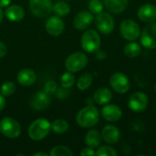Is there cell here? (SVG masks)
<instances>
[{"label": "cell", "mask_w": 156, "mask_h": 156, "mask_svg": "<svg viewBox=\"0 0 156 156\" xmlns=\"http://www.w3.org/2000/svg\"><path fill=\"white\" fill-rule=\"evenodd\" d=\"M99 120H100L99 111L97 110L96 107L92 105L81 109L76 116L77 123L82 128L93 127L98 123Z\"/></svg>", "instance_id": "6da1fadb"}, {"label": "cell", "mask_w": 156, "mask_h": 156, "mask_svg": "<svg viewBox=\"0 0 156 156\" xmlns=\"http://www.w3.org/2000/svg\"><path fill=\"white\" fill-rule=\"evenodd\" d=\"M148 97L143 92H135L131 95L128 101V105L130 109L135 112H141L144 111L148 106Z\"/></svg>", "instance_id": "30bf717a"}, {"label": "cell", "mask_w": 156, "mask_h": 156, "mask_svg": "<svg viewBox=\"0 0 156 156\" xmlns=\"http://www.w3.org/2000/svg\"><path fill=\"white\" fill-rule=\"evenodd\" d=\"M50 103L49 94L45 91H38L35 93L30 99V106L33 110L41 111L46 109Z\"/></svg>", "instance_id": "7c38bea8"}, {"label": "cell", "mask_w": 156, "mask_h": 156, "mask_svg": "<svg viewBox=\"0 0 156 156\" xmlns=\"http://www.w3.org/2000/svg\"><path fill=\"white\" fill-rule=\"evenodd\" d=\"M88 64V57L82 52H75L69 55L66 61V69L70 72H78L84 69Z\"/></svg>", "instance_id": "5b68a950"}, {"label": "cell", "mask_w": 156, "mask_h": 156, "mask_svg": "<svg viewBox=\"0 0 156 156\" xmlns=\"http://www.w3.org/2000/svg\"><path fill=\"white\" fill-rule=\"evenodd\" d=\"M29 9L37 17H46L52 12L51 0H29Z\"/></svg>", "instance_id": "52a82bcc"}, {"label": "cell", "mask_w": 156, "mask_h": 156, "mask_svg": "<svg viewBox=\"0 0 156 156\" xmlns=\"http://www.w3.org/2000/svg\"><path fill=\"white\" fill-rule=\"evenodd\" d=\"M33 155L34 156H48V154H46V153H44V152H40V153H36V154H34Z\"/></svg>", "instance_id": "8d00e7d4"}, {"label": "cell", "mask_w": 156, "mask_h": 156, "mask_svg": "<svg viewBox=\"0 0 156 156\" xmlns=\"http://www.w3.org/2000/svg\"><path fill=\"white\" fill-rule=\"evenodd\" d=\"M17 81L19 84L23 86H30L32 85L37 79L36 73L29 69H23L17 74Z\"/></svg>", "instance_id": "d6986e66"}, {"label": "cell", "mask_w": 156, "mask_h": 156, "mask_svg": "<svg viewBox=\"0 0 156 156\" xmlns=\"http://www.w3.org/2000/svg\"><path fill=\"white\" fill-rule=\"evenodd\" d=\"M5 16L13 22H18L22 20L25 16V11L23 7L17 5H8L7 8L5 10Z\"/></svg>", "instance_id": "ac0fdd59"}, {"label": "cell", "mask_w": 156, "mask_h": 156, "mask_svg": "<svg viewBox=\"0 0 156 156\" xmlns=\"http://www.w3.org/2000/svg\"><path fill=\"white\" fill-rule=\"evenodd\" d=\"M74 82H75V78H74L72 72H70V71L64 73L60 79V84H61L62 88H64V89L71 88L74 85Z\"/></svg>", "instance_id": "4316f807"}, {"label": "cell", "mask_w": 156, "mask_h": 156, "mask_svg": "<svg viewBox=\"0 0 156 156\" xmlns=\"http://www.w3.org/2000/svg\"><path fill=\"white\" fill-rule=\"evenodd\" d=\"M72 154L73 153L70 151V149L63 145H58L54 147L49 153L50 156H71Z\"/></svg>", "instance_id": "83f0119b"}, {"label": "cell", "mask_w": 156, "mask_h": 156, "mask_svg": "<svg viewBox=\"0 0 156 156\" xmlns=\"http://www.w3.org/2000/svg\"><path fill=\"white\" fill-rule=\"evenodd\" d=\"M57 91V84L55 81H48L45 85V92L48 94H53Z\"/></svg>", "instance_id": "1f68e13d"}, {"label": "cell", "mask_w": 156, "mask_h": 156, "mask_svg": "<svg viewBox=\"0 0 156 156\" xmlns=\"http://www.w3.org/2000/svg\"><path fill=\"white\" fill-rule=\"evenodd\" d=\"M80 155H82V156L96 155V152H94V151H93V148H91V147H88V148H84V149H82V151L80 152Z\"/></svg>", "instance_id": "d6a6232c"}, {"label": "cell", "mask_w": 156, "mask_h": 156, "mask_svg": "<svg viewBox=\"0 0 156 156\" xmlns=\"http://www.w3.org/2000/svg\"><path fill=\"white\" fill-rule=\"evenodd\" d=\"M120 136H121V133H120L119 129L113 125H107L102 129L101 137L106 143L110 144H116L119 141Z\"/></svg>", "instance_id": "e0dca14e"}, {"label": "cell", "mask_w": 156, "mask_h": 156, "mask_svg": "<svg viewBox=\"0 0 156 156\" xmlns=\"http://www.w3.org/2000/svg\"><path fill=\"white\" fill-rule=\"evenodd\" d=\"M5 99L2 94H0V112L5 108Z\"/></svg>", "instance_id": "e575fe53"}, {"label": "cell", "mask_w": 156, "mask_h": 156, "mask_svg": "<svg viewBox=\"0 0 156 156\" xmlns=\"http://www.w3.org/2000/svg\"><path fill=\"white\" fill-rule=\"evenodd\" d=\"M96 155L99 156H117L118 153L111 146H101L100 147L97 152H96Z\"/></svg>", "instance_id": "4dcf8cb0"}, {"label": "cell", "mask_w": 156, "mask_h": 156, "mask_svg": "<svg viewBox=\"0 0 156 156\" xmlns=\"http://www.w3.org/2000/svg\"><path fill=\"white\" fill-rule=\"evenodd\" d=\"M110 84L112 88L118 93L123 94L126 93L130 89V80L129 79L121 72L114 73L110 79Z\"/></svg>", "instance_id": "9c48e42d"}, {"label": "cell", "mask_w": 156, "mask_h": 156, "mask_svg": "<svg viewBox=\"0 0 156 156\" xmlns=\"http://www.w3.org/2000/svg\"><path fill=\"white\" fill-rule=\"evenodd\" d=\"M142 45L148 49H154L156 48V23L150 22L143 30L141 36Z\"/></svg>", "instance_id": "ba28073f"}, {"label": "cell", "mask_w": 156, "mask_h": 156, "mask_svg": "<svg viewBox=\"0 0 156 156\" xmlns=\"http://www.w3.org/2000/svg\"><path fill=\"white\" fill-rule=\"evenodd\" d=\"M64 27H65V25H64L63 20L60 17H58V16H50L46 22L47 32L49 35L54 36V37L59 36L63 32Z\"/></svg>", "instance_id": "4fadbf2b"}, {"label": "cell", "mask_w": 156, "mask_h": 156, "mask_svg": "<svg viewBox=\"0 0 156 156\" xmlns=\"http://www.w3.org/2000/svg\"><path fill=\"white\" fill-rule=\"evenodd\" d=\"M7 52V48L5 47V45L3 42H0V58H3L4 56H5Z\"/></svg>", "instance_id": "836d02e7"}, {"label": "cell", "mask_w": 156, "mask_h": 156, "mask_svg": "<svg viewBox=\"0 0 156 156\" xmlns=\"http://www.w3.org/2000/svg\"><path fill=\"white\" fill-rule=\"evenodd\" d=\"M85 143L89 147L96 148L101 143V135L96 130H90L86 133L85 136Z\"/></svg>", "instance_id": "7402d4cb"}, {"label": "cell", "mask_w": 156, "mask_h": 156, "mask_svg": "<svg viewBox=\"0 0 156 156\" xmlns=\"http://www.w3.org/2000/svg\"><path fill=\"white\" fill-rule=\"evenodd\" d=\"M51 130L50 122L44 118L34 121L28 128V136L34 141H41L48 136Z\"/></svg>", "instance_id": "7a4b0ae2"}, {"label": "cell", "mask_w": 156, "mask_h": 156, "mask_svg": "<svg viewBox=\"0 0 156 156\" xmlns=\"http://www.w3.org/2000/svg\"><path fill=\"white\" fill-rule=\"evenodd\" d=\"M102 117L108 122H117L122 118V112L120 107L115 104L105 105L101 110Z\"/></svg>", "instance_id": "9a60e30c"}, {"label": "cell", "mask_w": 156, "mask_h": 156, "mask_svg": "<svg viewBox=\"0 0 156 156\" xmlns=\"http://www.w3.org/2000/svg\"><path fill=\"white\" fill-rule=\"evenodd\" d=\"M12 0H0V7H6L10 5Z\"/></svg>", "instance_id": "d590c367"}, {"label": "cell", "mask_w": 156, "mask_h": 156, "mask_svg": "<svg viewBox=\"0 0 156 156\" xmlns=\"http://www.w3.org/2000/svg\"><path fill=\"white\" fill-rule=\"evenodd\" d=\"M3 16H4V13H3V11H2V9H1V7H0V22H1L2 19H3Z\"/></svg>", "instance_id": "74e56055"}, {"label": "cell", "mask_w": 156, "mask_h": 156, "mask_svg": "<svg viewBox=\"0 0 156 156\" xmlns=\"http://www.w3.org/2000/svg\"><path fill=\"white\" fill-rule=\"evenodd\" d=\"M94 101L99 105H104L110 102L112 99V91L107 88H101L98 89L94 95H93Z\"/></svg>", "instance_id": "44dd1931"}, {"label": "cell", "mask_w": 156, "mask_h": 156, "mask_svg": "<svg viewBox=\"0 0 156 156\" xmlns=\"http://www.w3.org/2000/svg\"><path fill=\"white\" fill-rule=\"evenodd\" d=\"M0 91L3 96H11L16 91V85L12 81H5L2 84Z\"/></svg>", "instance_id": "f1b7e54d"}, {"label": "cell", "mask_w": 156, "mask_h": 156, "mask_svg": "<svg viewBox=\"0 0 156 156\" xmlns=\"http://www.w3.org/2000/svg\"><path fill=\"white\" fill-rule=\"evenodd\" d=\"M81 47L86 52H97L101 47L100 35L92 29L84 32L81 37Z\"/></svg>", "instance_id": "3957f363"}, {"label": "cell", "mask_w": 156, "mask_h": 156, "mask_svg": "<svg viewBox=\"0 0 156 156\" xmlns=\"http://www.w3.org/2000/svg\"><path fill=\"white\" fill-rule=\"evenodd\" d=\"M70 11L69 5L65 3V2H58L55 5H53L52 7V12H54L55 15H57L58 16H67Z\"/></svg>", "instance_id": "cb8c5ba5"}, {"label": "cell", "mask_w": 156, "mask_h": 156, "mask_svg": "<svg viewBox=\"0 0 156 156\" xmlns=\"http://www.w3.org/2000/svg\"><path fill=\"white\" fill-rule=\"evenodd\" d=\"M120 31L122 37L129 41H133L140 37L141 29L139 25L133 19H125L120 26Z\"/></svg>", "instance_id": "8992f818"}, {"label": "cell", "mask_w": 156, "mask_h": 156, "mask_svg": "<svg viewBox=\"0 0 156 156\" xmlns=\"http://www.w3.org/2000/svg\"><path fill=\"white\" fill-rule=\"evenodd\" d=\"M0 132L4 136L14 139L20 135L21 126L15 119L5 117L0 121Z\"/></svg>", "instance_id": "277c9868"}, {"label": "cell", "mask_w": 156, "mask_h": 156, "mask_svg": "<svg viewBox=\"0 0 156 156\" xmlns=\"http://www.w3.org/2000/svg\"><path fill=\"white\" fill-rule=\"evenodd\" d=\"M97 29L102 34H110L114 28V20L108 13H101L95 19Z\"/></svg>", "instance_id": "8fae6325"}, {"label": "cell", "mask_w": 156, "mask_h": 156, "mask_svg": "<svg viewBox=\"0 0 156 156\" xmlns=\"http://www.w3.org/2000/svg\"><path fill=\"white\" fill-rule=\"evenodd\" d=\"M89 10L90 13L99 15L103 10V4L101 0H90L89 3Z\"/></svg>", "instance_id": "f546056e"}, {"label": "cell", "mask_w": 156, "mask_h": 156, "mask_svg": "<svg viewBox=\"0 0 156 156\" xmlns=\"http://www.w3.org/2000/svg\"><path fill=\"white\" fill-rule=\"evenodd\" d=\"M92 75L89 72H86L84 74H82L80 79L78 80V88L80 90H87L92 83Z\"/></svg>", "instance_id": "484cf974"}, {"label": "cell", "mask_w": 156, "mask_h": 156, "mask_svg": "<svg viewBox=\"0 0 156 156\" xmlns=\"http://www.w3.org/2000/svg\"><path fill=\"white\" fill-rule=\"evenodd\" d=\"M142 48L140 45L136 42L128 43L124 48V53L129 58H136L140 55Z\"/></svg>", "instance_id": "603a6c76"}, {"label": "cell", "mask_w": 156, "mask_h": 156, "mask_svg": "<svg viewBox=\"0 0 156 156\" xmlns=\"http://www.w3.org/2000/svg\"><path fill=\"white\" fill-rule=\"evenodd\" d=\"M138 17L143 22H154L156 20V6L151 4H145L138 9Z\"/></svg>", "instance_id": "2e32d148"}, {"label": "cell", "mask_w": 156, "mask_h": 156, "mask_svg": "<svg viewBox=\"0 0 156 156\" xmlns=\"http://www.w3.org/2000/svg\"><path fill=\"white\" fill-rule=\"evenodd\" d=\"M51 129L54 133H56L58 134H62L68 131L69 123L65 120H61V119L55 120L51 123Z\"/></svg>", "instance_id": "d4e9b609"}, {"label": "cell", "mask_w": 156, "mask_h": 156, "mask_svg": "<svg viewBox=\"0 0 156 156\" xmlns=\"http://www.w3.org/2000/svg\"><path fill=\"white\" fill-rule=\"evenodd\" d=\"M103 4L110 12L119 14L126 9L128 0H103Z\"/></svg>", "instance_id": "ffe728a7"}, {"label": "cell", "mask_w": 156, "mask_h": 156, "mask_svg": "<svg viewBox=\"0 0 156 156\" xmlns=\"http://www.w3.org/2000/svg\"><path fill=\"white\" fill-rule=\"evenodd\" d=\"M92 20H93V16L90 12L80 11L74 17L73 25L79 30H84L91 24Z\"/></svg>", "instance_id": "5bb4252c"}]
</instances>
